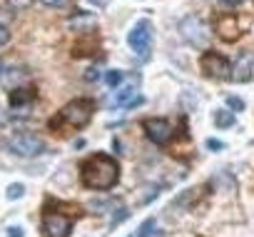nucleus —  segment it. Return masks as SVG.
Wrapping results in <instances>:
<instances>
[{
    "instance_id": "f257e3e1",
    "label": "nucleus",
    "mask_w": 254,
    "mask_h": 237,
    "mask_svg": "<svg viewBox=\"0 0 254 237\" xmlns=\"http://www.w3.org/2000/svg\"><path fill=\"white\" fill-rule=\"evenodd\" d=\"M80 172V182L87 190H112L120 182V162L115 158H110L107 153H95L90 158H85L77 167Z\"/></svg>"
},
{
    "instance_id": "f03ea898",
    "label": "nucleus",
    "mask_w": 254,
    "mask_h": 237,
    "mask_svg": "<svg viewBox=\"0 0 254 237\" xmlns=\"http://www.w3.org/2000/svg\"><path fill=\"white\" fill-rule=\"evenodd\" d=\"M95 107H97V102H95L92 97H75V100H70L67 105H63V107L50 117L48 128H50L53 133H60V135H63V133L82 130V128L90 125L92 115H95Z\"/></svg>"
},
{
    "instance_id": "7ed1b4c3",
    "label": "nucleus",
    "mask_w": 254,
    "mask_h": 237,
    "mask_svg": "<svg viewBox=\"0 0 254 237\" xmlns=\"http://www.w3.org/2000/svg\"><path fill=\"white\" fill-rule=\"evenodd\" d=\"M80 207L70 202H53L48 200L40 212V232L45 237H70L72 222L80 217Z\"/></svg>"
},
{
    "instance_id": "20e7f679",
    "label": "nucleus",
    "mask_w": 254,
    "mask_h": 237,
    "mask_svg": "<svg viewBox=\"0 0 254 237\" xmlns=\"http://www.w3.org/2000/svg\"><path fill=\"white\" fill-rule=\"evenodd\" d=\"M252 28V15L247 13H224L214 20V33L224 43H234L242 35H247Z\"/></svg>"
},
{
    "instance_id": "39448f33",
    "label": "nucleus",
    "mask_w": 254,
    "mask_h": 237,
    "mask_svg": "<svg viewBox=\"0 0 254 237\" xmlns=\"http://www.w3.org/2000/svg\"><path fill=\"white\" fill-rule=\"evenodd\" d=\"M199 70L207 80H214V82L232 80V60L217 50H204V55L199 58Z\"/></svg>"
},
{
    "instance_id": "423d86ee",
    "label": "nucleus",
    "mask_w": 254,
    "mask_h": 237,
    "mask_svg": "<svg viewBox=\"0 0 254 237\" xmlns=\"http://www.w3.org/2000/svg\"><path fill=\"white\" fill-rule=\"evenodd\" d=\"M152 43H155V28H152V23L147 18L137 20L135 28L130 30V35H127V45H130L135 50V55L145 63V60H150Z\"/></svg>"
},
{
    "instance_id": "0eeeda50",
    "label": "nucleus",
    "mask_w": 254,
    "mask_h": 237,
    "mask_svg": "<svg viewBox=\"0 0 254 237\" xmlns=\"http://www.w3.org/2000/svg\"><path fill=\"white\" fill-rule=\"evenodd\" d=\"M8 150L18 158H38L40 153H45V143L35 133H15L13 138H8Z\"/></svg>"
},
{
    "instance_id": "6e6552de",
    "label": "nucleus",
    "mask_w": 254,
    "mask_h": 237,
    "mask_svg": "<svg viewBox=\"0 0 254 237\" xmlns=\"http://www.w3.org/2000/svg\"><path fill=\"white\" fill-rule=\"evenodd\" d=\"M142 130H145L147 140L155 143L157 148L167 145L175 135V125L167 120V117H147V120L142 123Z\"/></svg>"
},
{
    "instance_id": "1a4fd4ad",
    "label": "nucleus",
    "mask_w": 254,
    "mask_h": 237,
    "mask_svg": "<svg viewBox=\"0 0 254 237\" xmlns=\"http://www.w3.org/2000/svg\"><path fill=\"white\" fill-rule=\"evenodd\" d=\"M180 35L190 45H197V48H204L209 40V30L197 15H187L185 20H180Z\"/></svg>"
},
{
    "instance_id": "9d476101",
    "label": "nucleus",
    "mask_w": 254,
    "mask_h": 237,
    "mask_svg": "<svg viewBox=\"0 0 254 237\" xmlns=\"http://www.w3.org/2000/svg\"><path fill=\"white\" fill-rule=\"evenodd\" d=\"M28 78H30V70H28V68H23V65L3 68V70H0V87H5V90H15V87H20Z\"/></svg>"
},
{
    "instance_id": "9b49d317",
    "label": "nucleus",
    "mask_w": 254,
    "mask_h": 237,
    "mask_svg": "<svg viewBox=\"0 0 254 237\" xmlns=\"http://www.w3.org/2000/svg\"><path fill=\"white\" fill-rule=\"evenodd\" d=\"M252 78H254V55L242 53L237 58V63L232 65V80L234 82H249Z\"/></svg>"
},
{
    "instance_id": "f8f14e48",
    "label": "nucleus",
    "mask_w": 254,
    "mask_h": 237,
    "mask_svg": "<svg viewBox=\"0 0 254 237\" xmlns=\"http://www.w3.org/2000/svg\"><path fill=\"white\" fill-rule=\"evenodd\" d=\"M38 100V87L35 85H20L15 90H10V107H28Z\"/></svg>"
},
{
    "instance_id": "ddd939ff",
    "label": "nucleus",
    "mask_w": 254,
    "mask_h": 237,
    "mask_svg": "<svg viewBox=\"0 0 254 237\" xmlns=\"http://www.w3.org/2000/svg\"><path fill=\"white\" fill-rule=\"evenodd\" d=\"M67 25L75 33H92L97 28V18L92 13H72L70 20H67Z\"/></svg>"
},
{
    "instance_id": "4468645a",
    "label": "nucleus",
    "mask_w": 254,
    "mask_h": 237,
    "mask_svg": "<svg viewBox=\"0 0 254 237\" xmlns=\"http://www.w3.org/2000/svg\"><path fill=\"white\" fill-rule=\"evenodd\" d=\"M97 45H100L97 38H92V35H82V38H77L75 45H72V58H92L95 50H97Z\"/></svg>"
},
{
    "instance_id": "2eb2a0df",
    "label": "nucleus",
    "mask_w": 254,
    "mask_h": 237,
    "mask_svg": "<svg viewBox=\"0 0 254 237\" xmlns=\"http://www.w3.org/2000/svg\"><path fill=\"white\" fill-rule=\"evenodd\" d=\"M212 123H214V128L217 130H229V128H234V123H237V117H234V112L232 110H214V115H212Z\"/></svg>"
},
{
    "instance_id": "dca6fc26",
    "label": "nucleus",
    "mask_w": 254,
    "mask_h": 237,
    "mask_svg": "<svg viewBox=\"0 0 254 237\" xmlns=\"http://www.w3.org/2000/svg\"><path fill=\"white\" fill-rule=\"evenodd\" d=\"M132 95H135V85H130V87H125V90H120L115 97H112V107H125L127 102H130L132 100Z\"/></svg>"
},
{
    "instance_id": "f3484780",
    "label": "nucleus",
    "mask_w": 254,
    "mask_h": 237,
    "mask_svg": "<svg viewBox=\"0 0 254 237\" xmlns=\"http://www.w3.org/2000/svg\"><path fill=\"white\" fill-rule=\"evenodd\" d=\"M155 230H157V222H155V217H150V220H145V222L137 227V232H135L132 237H150Z\"/></svg>"
},
{
    "instance_id": "a211bd4d",
    "label": "nucleus",
    "mask_w": 254,
    "mask_h": 237,
    "mask_svg": "<svg viewBox=\"0 0 254 237\" xmlns=\"http://www.w3.org/2000/svg\"><path fill=\"white\" fill-rule=\"evenodd\" d=\"M122 80H125V73H122V70H110V73L105 75V82H107L110 87H120Z\"/></svg>"
},
{
    "instance_id": "6ab92c4d",
    "label": "nucleus",
    "mask_w": 254,
    "mask_h": 237,
    "mask_svg": "<svg viewBox=\"0 0 254 237\" xmlns=\"http://www.w3.org/2000/svg\"><path fill=\"white\" fill-rule=\"evenodd\" d=\"M25 195V185L23 182H13V185H8V200H20Z\"/></svg>"
},
{
    "instance_id": "aec40b11",
    "label": "nucleus",
    "mask_w": 254,
    "mask_h": 237,
    "mask_svg": "<svg viewBox=\"0 0 254 237\" xmlns=\"http://www.w3.org/2000/svg\"><path fill=\"white\" fill-rule=\"evenodd\" d=\"M127 215H130V210L127 207H120L115 215H112V220H110V230H115V227H120L125 220H127Z\"/></svg>"
},
{
    "instance_id": "412c9836",
    "label": "nucleus",
    "mask_w": 254,
    "mask_h": 237,
    "mask_svg": "<svg viewBox=\"0 0 254 237\" xmlns=\"http://www.w3.org/2000/svg\"><path fill=\"white\" fill-rule=\"evenodd\" d=\"M227 107H229L232 112H242V110H244V100H242L239 95H227Z\"/></svg>"
},
{
    "instance_id": "4be33fe9",
    "label": "nucleus",
    "mask_w": 254,
    "mask_h": 237,
    "mask_svg": "<svg viewBox=\"0 0 254 237\" xmlns=\"http://www.w3.org/2000/svg\"><path fill=\"white\" fill-rule=\"evenodd\" d=\"M40 3L45 5V8H53V10H60V8H65L70 0H40Z\"/></svg>"
},
{
    "instance_id": "5701e85b",
    "label": "nucleus",
    "mask_w": 254,
    "mask_h": 237,
    "mask_svg": "<svg viewBox=\"0 0 254 237\" xmlns=\"http://www.w3.org/2000/svg\"><path fill=\"white\" fill-rule=\"evenodd\" d=\"M10 43V30L3 25V23H0V48H5Z\"/></svg>"
},
{
    "instance_id": "b1692460",
    "label": "nucleus",
    "mask_w": 254,
    "mask_h": 237,
    "mask_svg": "<svg viewBox=\"0 0 254 237\" xmlns=\"http://www.w3.org/2000/svg\"><path fill=\"white\" fill-rule=\"evenodd\" d=\"M30 5H33V0H10V8H15V10H25Z\"/></svg>"
},
{
    "instance_id": "393cba45",
    "label": "nucleus",
    "mask_w": 254,
    "mask_h": 237,
    "mask_svg": "<svg viewBox=\"0 0 254 237\" xmlns=\"http://www.w3.org/2000/svg\"><path fill=\"white\" fill-rule=\"evenodd\" d=\"M85 80H87V82H97V80H100V70H97V68H90V70L85 73Z\"/></svg>"
},
{
    "instance_id": "a878e982",
    "label": "nucleus",
    "mask_w": 254,
    "mask_h": 237,
    "mask_svg": "<svg viewBox=\"0 0 254 237\" xmlns=\"http://www.w3.org/2000/svg\"><path fill=\"white\" fill-rule=\"evenodd\" d=\"M207 150H214V153H217V150H224V143H219V140L209 138V140H207Z\"/></svg>"
},
{
    "instance_id": "bb28decb",
    "label": "nucleus",
    "mask_w": 254,
    "mask_h": 237,
    "mask_svg": "<svg viewBox=\"0 0 254 237\" xmlns=\"http://www.w3.org/2000/svg\"><path fill=\"white\" fill-rule=\"evenodd\" d=\"M25 230L23 227H8V237H23Z\"/></svg>"
},
{
    "instance_id": "cd10ccee",
    "label": "nucleus",
    "mask_w": 254,
    "mask_h": 237,
    "mask_svg": "<svg viewBox=\"0 0 254 237\" xmlns=\"http://www.w3.org/2000/svg\"><path fill=\"white\" fill-rule=\"evenodd\" d=\"M239 3H242V0H219V3H217V5H219V8H232V5L237 8Z\"/></svg>"
},
{
    "instance_id": "c85d7f7f",
    "label": "nucleus",
    "mask_w": 254,
    "mask_h": 237,
    "mask_svg": "<svg viewBox=\"0 0 254 237\" xmlns=\"http://www.w3.org/2000/svg\"><path fill=\"white\" fill-rule=\"evenodd\" d=\"M90 3H97L100 8H105V5H107V0H90Z\"/></svg>"
},
{
    "instance_id": "c756f323",
    "label": "nucleus",
    "mask_w": 254,
    "mask_h": 237,
    "mask_svg": "<svg viewBox=\"0 0 254 237\" xmlns=\"http://www.w3.org/2000/svg\"><path fill=\"white\" fill-rule=\"evenodd\" d=\"M150 237H165V232H162V230H155V232H152Z\"/></svg>"
},
{
    "instance_id": "7c9ffc66",
    "label": "nucleus",
    "mask_w": 254,
    "mask_h": 237,
    "mask_svg": "<svg viewBox=\"0 0 254 237\" xmlns=\"http://www.w3.org/2000/svg\"><path fill=\"white\" fill-rule=\"evenodd\" d=\"M3 68H5V65H3V58H0V70H3Z\"/></svg>"
},
{
    "instance_id": "2f4dec72",
    "label": "nucleus",
    "mask_w": 254,
    "mask_h": 237,
    "mask_svg": "<svg viewBox=\"0 0 254 237\" xmlns=\"http://www.w3.org/2000/svg\"><path fill=\"white\" fill-rule=\"evenodd\" d=\"M199 237H204V235H199Z\"/></svg>"
}]
</instances>
